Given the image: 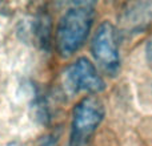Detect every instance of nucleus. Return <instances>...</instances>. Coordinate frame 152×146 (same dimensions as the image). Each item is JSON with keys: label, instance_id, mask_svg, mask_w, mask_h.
Returning a JSON list of instances; mask_svg holds the SVG:
<instances>
[{"label": "nucleus", "instance_id": "1", "mask_svg": "<svg viewBox=\"0 0 152 146\" xmlns=\"http://www.w3.org/2000/svg\"><path fill=\"white\" fill-rule=\"evenodd\" d=\"M95 21L94 3H77L63 13L56 27V49L61 57H71L87 41Z\"/></svg>", "mask_w": 152, "mask_h": 146}, {"label": "nucleus", "instance_id": "2", "mask_svg": "<svg viewBox=\"0 0 152 146\" xmlns=\"http://www.w3.org/2000/svg\"><path fill=\"white\" fill-rule=\"evenodd\" d=\"M104 116V105L97 97L88 96L81 98L72 110L68 146H88Z\"/></svg>", "mask_w": 152, "mask_h": 146}, {"label": "nucleus", "instance_id": "3", "mask_svg": "<svg viewBox=\"0 0 152 146\" xmlns=\"http://www.w3.org/2000/svg\"><path fill=\"white\" fill-rule=\"evenodd\" d=\"M91 53L95 63L110 77L120 73L121 59L119 51V33L110 21H103L97 27L91 41Z\"/></svg>", "mask_w": 152, "mask_h": 146}, {"label": "nucleus", "instance_id": "4", "mask_svg": "<svg viewBox=\"0 0 152 146\" xmlns=\"http://www.w3.org/2000/svg\"><path fill=\"white\" fill-rule=\"evenodd\" d=\"M64 92L75 96L81 92L97 94L105 89V82L97 68L87 57H80L71 63L61 74Z\"/></svg>", "mask_w": 152, "mask_h": 146}, {"label": "nucleus", "instance_id": "5", "mask_svg": "<svg viewBox=\"0 0 152 146\" xmlns=\"http://www.w3.org/2000/svg\"><path fill=\"white\" fill-rule=\"evenodd\" d=\"M120 23L126 32H142L152 23V1L127 4L120 15Z\"/></svg>", "mask_w": 152, "mask_h": 146}, {"label": "nucleus", "instance_id": "6", "mask_svg": "<svg viewBox=\"0 0 152 146\" xmlns=\"http://www.w3.org/2000/svg\"><path fill=\"white\" fill-rule=\"evenodd\" d=\"M32 32H34L35 40L39 45L45 47L50 44L51 36V19L47 13H37L34 17L32 23Z\"/></svg>", "mask_w": 152, "mask_h": 146}, {"label": "nucleus", "instance_id": "7", "mask_svg": "<svg viewBox=\"0 0 152 146\" xmlns=\"http://www.w3.org/2000/svg\"><path fill=\"white\" fill-rule=\"evenodd\" d=\"M145 56H147L148 61L152 64V37L150 39V41L147 43V47H145Z\"/></svg>", "mask_w": 152, "mask_h": 146}]
</instances>
